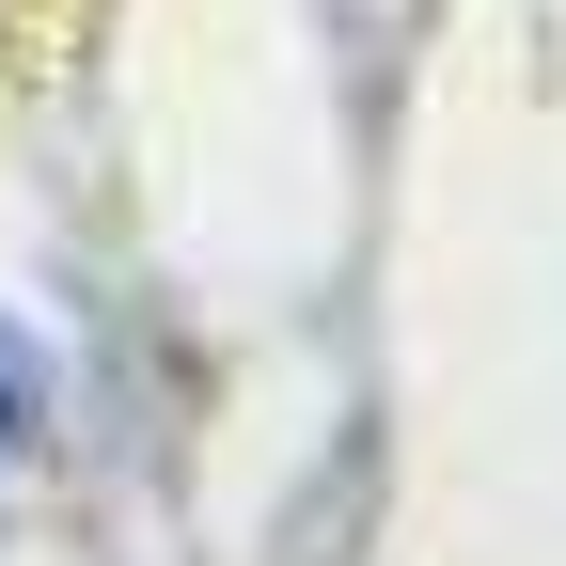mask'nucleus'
<instances>
[]
</instances>
